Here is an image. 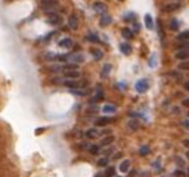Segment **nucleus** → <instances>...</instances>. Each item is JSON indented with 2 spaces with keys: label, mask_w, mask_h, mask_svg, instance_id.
Returning <instances> with one entry per match:
<instances>
[{
  "label": "nucleus",
  "mask_w": 189,
  "mask_h": 177,
  "mask_svg": "<svg viewBox=\"0 0 189 177\" xmlns=\"http://www.w3.org/2000/svg\"><path fill=\"white\" fill-rule=\"evenodd\" d=\"M135 88H136L137 93H145L148 88H149V82H148V80H145V78L139 80L135 85Z\"/></svg>",
  "instance_id": "1"
},
{
  "label": "nucleus",
  "mask_w": 189,
  "mask_h": 177,
  "mask_svg": "<svg viewBox=\"0 0 189 177\" xmlns=\"http://www.w3.org/2000/svg\"><path fill=\"white\" fill-rule=\"evenodd\" d=\"M93 9L97 13H100V15H105L106 11H108V7H106V4H104L102 1H96L93 4Z\"/></svg>",
  "instance_id": "2"
},
{
  "label": "nucleus",
  "mask_w": 189,
  "mask_h": 177,
  "mask_svg": "<svg viewBox=\"0 0 189 177\" xmlns=\"http://www.w3.org/2000/svg\"><path fill=\"white\" fill-rule=\"evenodd\" d=\"M62 85L64 86H66L69 88H78V87H82V82L79 83L77 81H74L73 78H69L66 81H62Z\"/></svg>",
  "instance_id": "3"
},
{
  "label": "nucleus",
  "mask_w": 189,
  "mask_h": 177,
  "mask_svg": "<svg viewBox=\"0 0 189 177\" xmlns=\"http://www.w3.org/2000/svg\"><path fill=\"white\" fill-rule=\"evenodd\" d=\"M175 57L177 60H187L189 59V50L188 48H183V50H179L176 53H175Z\"/></svg>",
  "instance_id": "4"
},
{
  "label": "nucleus",
  "mask_w": 189,
  "mask_h": 177,
  "mask_svg": "<svg viewBox=\"0 0 189 177\" xmlns=\"http://www.w3.org/2000/svg\"><path fill=\"white\" fill-rule=\"evenodd\" d=\"M67 23H69V28L71 30H77L79 28V21H78V17L77 16H70L67 20Z\"/></svg>",
  "instance_id": "5"
},
{
  "label": "nucleus",
  "mask_w": 189,
  "mask_h": 177,
  "mask_svg": "<svg viewBox=\"0 0 189 177\" xmlns=\"http://www.w3.org/2000/svg\"><path fill=\"white\" fill-rule=\"evenodd\" d=\"M112 122H113V118L110 117H100L95 121V125H97V127H105V125H109Z\"/></svg>",
  "instance_id": "6"
},
{
  "label": "nucleus",
  "mask_w": 189,
  "mask_h": 177,
  "mask_svg": "<svg viewBox=\"0 0 189 177\" xmlns=\"http://www.w3.org/2000/svg\"><path fill=\"white\" fill-rule=\"evenodd\" d=\"M48 22L51 23V25H58V23L61 22V17L56 15V13H48Z\"/></svg>",
  "instance_id": "7"
},
{
  "label": "nucleus",
  "mask_w": 189,
  "mask_h": 177,
  "mask_svg": "<svg viewBox=\"0 0 189 177\" xmlns=\"http://www.w3.org/2000/svg\"><path fill=\"white\" fill-rule=\"evenodd\" d=\"M58 46L61 47V48H71V46H73V40H71L70 38H64L60 40V43H58Z\"/></svg>",
  "instance_id": "8"
},
{
  "label": "nucleus",
  "mask_w": 189,
  "mask_h": 177,
  "mask_svg": "<svg viewBox=\"0 0 189 177\" xmlns=\"http://www.w3.org/2000/svg\"><path fill=\"white\" fill-rule=\"evenodd\" d=\"M69 60L73 61L75 64H79V63H83L84 61V56H83V53H74V55L69 56Z\"/></svg>",
  "instance_id": "9"
},
{
  "label": "nucleus",
  "mask_w": 189,
  "mask_h": 177,
  "mask_svg": "<svg viewBox=\"0 0 189 177\" xmlns=\"http://www.w3.org/2000/svg\"><path fill=\"white\" fill-rule=\"evenodd\" d=\"M112 23V17L109 15H102L100 18V26L101 28H105V26H109Z\"/></svg>",
  "instance_id": "10"
},
{
  "label": "nucleus",
  "mask_w": 189,
  "mask_h": 177,
  "mask_svg": "<svg viewBox=\"0 0 189 177\" xmlns=\"http://www.w3.org/2000/svg\"><path fill=\"white\" fill-rule=\"evenodd\" d=\"M130 167H131V162H130L128 159H126V160H123L121 164H119V171L123 173H127L130 171Z\"/></svg>",
  "instance_id": "11"
},
{
  "label": "nucleus",
  "mask_w": 189,
  "mask_h": 177,
  "mask_svg": "<svg viewBox=\"0 0 189 177\" xmlns=\"http://www.w3.org/2000/svg\"><path fill=\"white\" fill-rule=\"evenodd\" d=\"M119 50L123 52V55H131L132 52V48L128 43H121L119 44Z\"/></svg>",
  "instance_id": "12"
},
{
  "label": "nucleus",
  "mask_w": 189,
  "mask_h": 177,
  "mask_svg": "<svg viewBox=\"0 0 189 177\" xmlns=\"http://www.w3.org/2000/svg\"><path fill=\"white\" fill-rule=\"evenodd\" d=\"M179 8H180V4H179V3H170V4L163 7V11L164 12H174Z\"/></svg>",
  "instance_id": "13"
},
{
  "label": "nucleus",
  "mask_w": 189,
  "mask_h": 177,
  "mask_svg": "<svg viewBox=\"0 0 189 177\" xmlns=\"http://www.w3.org/2000/svg\"><path fill=\"white\" fill-rule=\"evenodd\" d=\"M114 141H115V137H114V135H108V137H105V138L101 139V146H102V147H105V146H109V145H112Z\"/></svg>",
  "instance_id": "14"
},
{
  "label": "nucleus",
  "mask_w": 189,
  "mask_h": 177,
  "mask_svg": "<svg viewBox=\"0 0 189 177\" xmlns=\"http://www.w3.org/2000/svg\"><path fill=\"white\" fill-rule=\"evenodd\" d=\"M91 53H92V56L95 57V60H101L102 56H104L102 51L98 48H91Z\"/></svg>",
  "instance_id": "15"
},
{
  "label": "nucleus",
  "mask_w": 189,
  "mask_h": 177,
  "mask_svg": "<svg viewBox=\"0 0 189 177\" xmlns=\"http://www.w3.org/2000/svg\"><path fill=\"white\" fill-rule=\"evenodd\" d=\"M65 77H67V78H78L79 76H80V73L78 72V69L77 70H65Z\"/></svg>",
  "instance_id": "16"
},
{
  "label": "nucleus",
  "mask_w": 189,
  "mask_h": 177,
  "mask_svg": "<svg viewBox=\"0 0 189 177\" xmlns=\"http://www.w3.org/2000/svg\"><path fill=\"white\" fill-rule=\"evenodd\" d=\"M98 135V130L96 128H91L85 132V137L87 138H96Z\"/></svg>",
  "instance_id": "17"
},
{
  "label": "nucleus",
  "mask_w": 189,
  "mask_h": 177,
  "mask_svg": "<svg viewBox=\"0 0 189 177\" xmlns=\"http://www.w3.org/2000/svg\"><path fill=\"white\" fill-rule=\"evenodd\" d=\"M144 20H145V26L149 30H152L154 28V22H153V18H152V16L150 15H146L145 17H144Z\"/></svg>",
  "instance_id": "18"
},
{
  "label": "nucleus",
  "mask_w": 189,
  "mask_h": 177,
  "mask_svg": "<svg viewBox=\"0 0 189 177\" xmlns=\"http://www.w3.org/2000/svg\"><path fill=\"white\" fill-rule=\"evenodd\" d=\"M122 35H123V38H126V39H132L133 38V31L128 28H125L122 30Z\"/></svg>",
  "instance_id": "19"
},
{
  "label": "nucleus",
  "mask_w": 189,
  "mask_h": 177,
  "mask_svg": "<svg viewBox=\"0 0 189 177\" xmlns=\"http://www.w3.org/2000/svg\"><path fill=\"white\" fill-rule=\"evenodd\" d=\"M110 70H112V65L110 64H105L104 67H102V70H101V77H108L109 76V73H110Z\"/></svg>",
  "instance_id": "20"
},
{
  "label": "nucleus",
  "mask_w": 189,
  "mask_h": 177,
  "mask_svg": "<svg viewBox=\"0 0 189 177\" xmlns=\"http://www.w3.org/2000/svg\"><path fill=\"white\" fill-rule=\"evenodd\" d=\"M177 40H180V42H184V40H189V30H185V31L180 33L179 35L176 37Z\"/></svg>",
  "instance_id": "21"
},
{
  "label": "nucleus",
  "mask_w": 189,
  "mask_h": 177,
  "mask_svg": "<svg viewBox=\"0 0 189 177\" xmlns=\"http://www.w3.org/2000/svg\"><path fill=\"white\" fill-rule=\"evenodd\" d=\"M115 105L113 104H106L102 107V112H105V113H113V112H115Z\"/></svg>",
  "instance_id": "22"
},
{
  "label": "nucleus",
  "mask_w": 189,
  "mask_h": 177,
  "mask_svg": "<svg viewBox=\"0 0 189 177\" xmlns=\"http://www.w3.org/2000/svg\"><path fill=\"white\" fill-rule=\"evenodd\" d=\"M115 175V168L114 167H108L104 172V177H113Z\"/></svg>",
  "instance_id": "23"
},
{
  "label": "nucleus",
  "mask_w": 189,
  "mask_h": 177,
  "mask_svg": "<svg viewBox=\"0 0 189 177\" xmlns=\"http://www.w3.org/2000/svg\"><path fill=\"white\" fill-rule=\"evenodd\" d=\"M102 99H104V91L98 90L97 93H96L95 97L92 98V100H91V102H93V103H95V102H100V100H102Z\"/></svg>",
  "instance_id": "24"
},
{
  "label": "nucleus",
  "mask_w": 189,
  "mask_h": 177,
  "mask_svg": "<svg viewBox=\"0 0 189 177\" xmlns=\"http://www.w3.org/2000/svg\"><path fill=\"white\" fill-rule=\"evenodd\" d=\"M179 26H180V23H179V21H177L176 18H172V20H171V22H170V29H171V30L176 31V30L179 29Z\"/></svg>",
  "instance_id": "25"
},
{
  "label": "nucleus",
  "mask_w": 189,
  "mask_h": 177,
  "mask_svg": "<svg viewBox=\"0 0 189 177\" xmlns=\"http://www.w3.org/2000/svg\"><path fill=\"white\" fill-rule=\"evenodd\" d=\"M87 39L89 40V42H92V43H98V42H100L98 37L96 35V34H93V33H89L88 37H87Z\"/></svg>",
  "instance_id": "26"
},
{
  "label": "nucleus",
  "mask_w": 189,
  "mask_h": 177,
  "mask_svg": "<svg viewBox=\"0 0 189 177\" xmlns=\"http://www.w3.org/2000/svg\"><path fill=\"white\" fill-rule=\"evenodd\" d=\"M78 69V64H65L62 67V70H77Z\"/></svg>",
  "instance_id": "27"
},
{
  "label": "nucleus",
  "mask_w": 189,
  "mask_h": 177,
  "mask_svg": "<svg viewBox=\"0 0 189 177\" xmlns=\"http://www.w3.org/2000/svg\"><path fill=\"white\" fill-rule=\"evenodd\" d=\"M179 69L181 70H189V60H183L180 64H179Z\"/></svg>",
  "instance_id": "28"
},
{
  "label": "nucleus",
  "mask_w": 189,
  "mask_h": 177,
  "mask_svg": "<svg viewBox=\"0 0 189 177\" xmlns=\"http://www.w3.org/2000/svg\"><path fill=\"white\" fill-rule=\"evenodd\" d=\"M150 152V148H149V146H143L139 150V154L141 155V156H145V155H148Z\"/></svg>",
  "instance_id": "29"
},
{
  "label": "nucleus",
  "mask_w": 189,
  "mask_h": 177,
  "mask_svg": "<svg viewBox=\"0 0 189 177\" xmlns=\"http://www.w3.org/2000/svg\"><path fill=\"white\" fill-rule=\"evenodd\" d=\"M98 151H100V147L97 145H91V147H89V152L91 154L96 155V154H98Z\"/></svg>",
  "instance_id": "30"
},
{
  "label": "nucleus",
  "mask_w": 189,
  "mask_h": 177,
  "mask_svg": "<svg viewBox=\"0 0 189 177\" xmlns=\"http://www.w3.org/2000/svg\"><path fill=\"white\" fill-rule=\"evenodd\" d=\"M108 163H109L108 158H102L100 160H97V167H105V165H108Z\"/></svg>",
  "instance_id": "31"
},
{
  "label": "nucleus",
  "mask_w": 189,
  "mask_h": 177,
  "mask_svg": "<svg viewBox=\"0 0 189 177\" xmlns=\"http://www.w3.org/2000/svg\"><path fill=\"white\" fill-rule=\"evenodd\" d=\"M71 93L75 94V95H87L88 91H85V90H77V88H71Z\"/></svg>",
  "instance_id": "32"
},
{
  "label": "nucleus",
  "mask_w": 189,
  "mask_h": 177,
  "mask_svg": "<svg viewBox=\"0 0 189 177\" xmlns=\"http://www.w3.org/2000/svg\"><path fill=\"white\" fill-rule=\"evenodd\" d=\"M136 17V15L135 13H132V12H128L127 15H125V20L126 21H130V20H133Z\"/></svg>",
  "instance_id": "33"
},
{
  "label": "nucleus",
  "mask_w": 189,
  "mask_h": 177,
  "mask_svg": "<svg viewBox=\"0 0 189 177\" xmlns=\"http://www.w3.org/2000/svg\"><path fill=\"white\" fill-rule=\"evenodd\" d=\"M46 59L47 60H54V59H57V55H56V53H53V52H48Z\"/></svg>",
  "instance_id": "34"
},
{
  "label": "nucleus",
  "mask_w": 189,
  "mask_h": 177,
  "mask_svg": "<svg viewBox=\"0 0 189 177\" xmlns=\"http://www.w3.org/2000/svg\"><path fill=\"white\" fill-rule=\"evenodd\" d=\"M130 128H131V129H137V128H139V122H137L136 120L135 121H130Z\"/></svg>",
  "instance_id": "35"
},
{
  "label": "nucleus",
  "mask_w": 189,
  "mask_h": 177,
  "mask_svg": "<svg viewBox=\"0 0 189 177\" xmlns=\"http://www.w3.org/2000/svg\"><path fill=\"white\" fill-rule=\"evenodd\" d=\"M57 60L66 61V60H69V55H57Z\"/></svg>",
  "instance_id": "36"
},
{
  "label": "nucleus",
  "mask_w": 189,
  "mask_h": 177,
  "mask_svg": "<svg viewBox=\"0 0 189 177\" xmlns=\"http://www.w3.org/2000/svg\"><path fill=\"white\" fill-rule=\"evenodd\" d=\"M175 162H176V164H177V165L184 167V160H183L181 158H179V156H176V158H175Z\"/></svg>",
  "instance_id": "37"
},
{
  "label": "nucleus",
  "mask_w": 189,
  "mask_h": 177,
  "mask_svg": "<svg viewBox=\"0 0 189 177\" xmlns=\"http://www.w3.org/2000/svg\"><path fill=\"white\" fill-rule=\"evenodd\" d=\"M183 145L189 150V139H184V141H183Z\"/></svg>",
  "instance_id": "38"
},
{
  "label": "nucleus",
  "mask_w": 189,
  "mask_h": 177,
  "mask_svg": "<svg viewBox=\"0 0 189 177\" xmlns=\"http://www.w3.org/2000/svg\"><path fill=\"white\" fill-rule=\"evenodd\" d=\"M183 105H185V107H189V98H187V99L183 100Z\"/></svg>",
  "instance_id": "39"
},
{
  "label": "nucleus",
  "mask_w": 189,
  "mask_h": 177,
  "mask_svg": "<svg viewBox=\"0 0 189 177\" xmlns=\"http://www.w3.org/2000/svg\"><path fill=\"white\" fill-rule=\"evenodd\" d=\"M183 125H184V127L187 128V129H189V120H185V121L183 122Z\"/></svg>",
  "instance_id": "40"
},
{
  "label": "nucleus",
  "mask_w": 189,
  "mask_h": 177,
  "mask_svg": "<svg viewBox=\"0 0 189 177\" xmlns=\"http://www.w3.org/2000/svg\"><path fill=\"white\" fill-rule=\"evenodd\" d=\"M184 88H185L187 91H189V81H187V82L184 83Z\"/></svg>",
  "instance_id": "41"
},
{
  "label": "nucleus",
  "mask_w": 189,
  "mask_h": 177,
  "mask_svg": "<svg viewBox=\"0 0 189 177\" xmlns=\"http://www.w3.org/2000/svg\"><path fill=\"white\" fill-rule=\"evenodd\" d=\"M175 175H176V176H184V172L183 171H176V172H175Z\"/></svg>",
  "instance_id": "42"
},
{
  "label": "nucleus",
  "mask_w": 189,
  "mask_h": 177,
  "mask_svg": "<svg viewBox=\"0 0 189 177\" xmlns=\"http://www.w3.org/2000/svg\"><path fill=\"white\" fill-rule=\"evenodd\" d=\"M140 30V25L137 22H135V31H139Z\"/></svg>",
  "instance_id": "43"
},
{
  "label": "nucleus",
  "mask_w": 189,
  "mask_h": 177,
  "mask_svg": "<svg viewBox=\"0 0 189 177\" xmlns=\"http://www.w3.org/2000/svg\"><path fill=\"white\" fill-rule=\"evenodd\" d=\"M121 156H122V154H121V152H118V154H117V155L114 156V158H115V159H119V158H121Z\"/></svg>",
  "instance_id": "44"
},
{
  "label": "nucleus",
  "mask_w": 189,
  "mask_h": 177,
  "mask_svg": "<svg viewBox=\"0 0 189 177\" xmlns=\"http://www.w3.org/2000/svg\"><path fill=\"white\" fill-rule=\"evenodd\" d=\"M95 177H102V175H101V173H97V175H96Z\"/></svg>",
  "instance_id": "45"
},
{
  "label": "nucleus",
  "mask_w": 189,
  "mask_h": 177,
  "mask_svg": "<svg viewBox=\"0 0 189 177\" xmlns=\"http://www.w3.org/2000/svg\"><path fill=\"white\" fill-rule=\"evenodd\" d=\"M185 156H187V158L189 159V150H188V151H187V154H185Z\"/></svg>",
  "instance_id": "46"
},
{
  "label": "nucleus",
  "mask_w": 189,
  "mask_h": 177,
  "mask_svg": "<svg viewBox=\"0 0 189 177\" xmlns=\"http://www.w3.org/2000/svg\"><path fill=\"white\" fill-rule=\"evenodd\" d=\"M115 177H121V176H115Z\"/></svg>",
  "instance_id": "47"
},
{
  "label": "nucleus",
  "mask_w": 189,
  "mask_h": 177,
  "mask_svg": "<svg viewBox=\"0 0 189 177\" xmlns=\"http://www.w3.org/2000/svg\"><path fill=\"white\" fill-rule=\"evenodd\" d=\"M188 173H189V168H188Z\"/></svg>",
  "instance_id": "48"
},
{
  "label": "nucleus",
  "mask_w": 189,
  "mask_h": 177,
  "mask_svg": "<svg viewBox=\"0 0 189 177\" xmlns=\"http://www.w3.org/2000/svg\"><path fill=\"white\" fill-rule=\"evenodd\" d=\"M188 115H189V113H188Z\"/></svg>",
  "instance_id": "49"
}]
</instances>
